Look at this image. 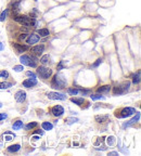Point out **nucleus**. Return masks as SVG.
Here are the masks:
<instances>
[{
  "mask_svg": "<svg viewBox=\"0 0 141 156\" xmlns=\"http://www.w3.org/2000/svg\"><path fill=\"white\" fill-rule=\"evenodd\" d=\"M66 84H68L66 78L64 77L62 74H56V75L53 76L52 80H51V88L61 90V89H64V88H65Z\"/></svg>",
  "mask_w": 141,
  "mask_h": 156,
  "instance_id": "1",
  "label": "nucleus"
},
{
  "mask_svg": "<svg viewBox=\"0 0 141 156\" xmlns=\"http://www.w3.org/2000/svg\"><path fill=\"white\" fill-rule=\"evenodd\" d=\"M20 61L22 63V65H27L30 67H37V63H38V60H37V56L35 55H27V54H23L20 56Z\"/></svg>",
  "mask_w": 141,
  "mask_h": 156,
  "instance_id": "2",
  "label": "nucleus"
},
{
  "mask_svg": "<svg viewBox=\"0 0 141 156\" xmlns=\"http://www.w3.org/2000/svg\"><path fill=\"white\" fill-rule=\"evenodd\" d=\"M134 114H136V108L134 107H122L114 112V115L117 118H126Z\"/></svg>",
  "mask_w": 141,
  "mask_h": 156,
  "instance_id": "3",
  "label": "nucleus"
},
{
  "mask_svg": "<svg viewBox=\"0 0 141 156\" xmlns=\"http://www.w3.org/2000/svg\"><path fill=\"white\" fill-rule=\"evenodd\" d=\"M37 75L43 80H47L52 76V69L46 66H37Z\"/></svg>",
  "mask_w": 141,
  "mask_h": 156,
  "instance_id": "4",
  "label": "nucleus"
},
{
  "mask_svg": "<svg viewBox=\"0 0 141 156\" xmlns=\"http://www.w3.org/2000/svg\"><path fill=\"white\" fill-rule=\"evenodd\" d=\"M129 88H130V83H129V81H124L122 84L117 85L116 87H114L113 93H114L115 96H121V94L126 93V92L129 90Z\"/></svg>",
  "mask_w": 141,
  "mask_h": 156,
  "instance_id": "5",
  "label": "nucleus"
},
{
  "mask_svg": "<svg viewBox=\"0 0 141 156\" xmlns=\"http://www.w3.org/2000/svg\"><path fill=\"white\" fill-rule=\"evenodd\" d=\"M34 18H31L28 15H14L13 16V20L15 22L20 23L23 26H26V27H31V20Z\"/></svg>",
  "mask_w": 141,
  "mask_h": 156,
  "instance_id": "6",
  "label": "nucleus"
},
{
  "mask_svg": "<svg viewBox=\"0 0 141 156\" xmlns=\"http://www.w3.org/2000/svg\"><path fill=\"white\" fill-rule=\"evenodd\" d=\"M50 113L53 115L54 117H60L64 113V108L61 105H54L50 108Z\"/></svg>",
  "mask_w": 141,
  "mask_h": 156,
  "instance_id": "7",
  "label": "nucleus"
},
{
  "mask_svg": "<svg viewBox=\"0 0 141 156\" xmlns=\"http://www.w3.org/2000/svg\"><path fill=\"white\" fill-rule=\"evenodd\" d=\"M39 39H40V37L38 36L37 34H30V35H27L25 40H26L27 45L33 46V45H35V43H37V42L39 41Z\"/></svg>",
  "mask_w": 141,
  "mask_h": 156,
  "instance_id": "8",
  "label": "nucleus"
},
{
  "mask_svg": "<svg viewBox=\"0 0 141 156\" xmlns=\"http://www.w3.org/2000/svg\"><path fill=\"white\" fill-rule=\"evenodd\" d=\"M47 96L50 100H61V101H63L66 99V96H64L63 93H59V92H49Z\"/></svg>",
  "mask_w": 141,
  "mask_h": 156,
  "instance_id": "9",
  "label": "nucleus"
},
{
  "mask_svg": "<svg viewBox=\"0 0 141 156\" xmlns=\"http://www.w3.org/2000/svg\"><path fill=\"white\" fill-rule=\"evenodd\" d=\"M43 50H45V45H38V46H35L31 49V52L35 56H40L43 54Z\"/></svg>",
  "mask_w": 141,
  "mask_h": 156,
  "instance_id": "10",
  "label": "nucleus"
},
{
  "mask_svg": "<svg viewBox=\"0 0 141 156\" xmlns=\"http://www.w3.org/2000/svg\"><path fill=\"white\" fill-rule=\"evenodd\" d=\"M37 84H38V81L36 78H27L22 83V86L25 88H33V87L37 86Z\"/></svg>",
  "mask_w": 141,
  "mask_h": 156,
  "instance_id": "11",
  "label": "nucleus"
},
{
  "mask_svg": "<svg viewBox=\"0 0 141 156\" xmlns=\"http://www.w3.org/2000/svg\"><path fill=\"white\" fill-rule=\"evenodd\" d=\"M14 98H15V101L18 103H23L26 100V92L23 90L16 91L14 94Z\"/></svg>",
  "mask_w": 141,
  "mask_h": 156,
  "instance_id": "12",
  "label": "nucleus"
},
{
  "mask_svg": "<svg viewBox=\"0 0 141 156\" xmlns=\"http://www.w3.org/2000/svg\"><path fill=\"white\" fill-rule=\"evenodd\" d=\"M12 47L15 49L16 53H23V52H25V51L28 50V46H26V45H21V43H15V42H13L12 43Z\"/></svg>",
  "mask_w": 141,
  "mask_h": 156,
  "instance_id": "13",
  "label": "nucleus"
},
{
  "mask_svg": "<svg viewBox=\"0 0 141 156\" xmlns=\"http://www.w3.org/2000/svg\"><path fill=\"white\" fill-rule=\"evenodd\" d=\"M109 118H110L109 115H96L94 116V120L99 124H104L106 121H109Z\"/></svg>",
  "mask_w": 141,
  "mask_h": 156,
  "instance_id": "14",
  "label": "nucleus"
},
{
  "mask_svg": "<svg viewBox=\"0 0 141 156\" xmlns=\"http://www.w3.org/2000/svg\"><path fill=\"white\" fill-rule=\"evenodd\" d=\"M71 102L75 103L76 105H78V106H83V104L86 102V100H85V98H77V96H73V98H71Z\"/></svg>",
  "mask_w": 141,
  "mask_h": 156,
  "instance_id": "15",
  "label": "nucleus"
},
{
  "mask_svg": "<svg viewBox=\"0 0 141 156\" xmlns=\"http://www.w3.org/2000/svg\"><path fill=\"white\" fill-rule=\"evenodd\" d=\"M11 10H12L13 16L18 14L20 11V1H13L11 3Z\"/></svg>",
  "mask_w": 141,
  "mask_h": 156,
  "instance_id": "16",
  "label": "nucleus"
},
{
  "mask_svg": "<svg viewBox=\"0 0 141 156\" xmlns=\"http://www.w3.org/2000/svg\"><path fill=\"white\" fill-rule=\"evenodd\" d=\"M20 149H21V145H20V144H13V145L8 146V147H7V151H8L9 153H16L18 151H20Z\"/></svg>",
  "mask_w": 141,
  "mask_h": 156,
  "instance_id": "17",
  "label": "nucleus"
},
{
  "mask_svg": "<svg viewBox=\"0 0 141 156\" xmlns=\"http://www.w3.org/2000/svg\"><path fill=\"white\" fill-rule=\"evenodd\" d=\"M98 93H109L111 91V86L110 85H104V86H101L100 88H98Z\"/></svg>",
  "mask_w": 141,
  "mask_h": 156,
  "instance_id": "18",
  "label": "nucleus"
},
{
  "mask_svg": "<svg viewBox=\"0 0 141 156\" xmlns=\"http://www.w3.org/2000/svg\"><path fill=\"white\" fill-rule=\"evenodd\" d=\"M37 34L39 37H48L50 35V31L48 28H40V29H38Z\"/></svg>",
  "mask_w": 141,
  "mask_h": 156,
  "instance_id": "19",
  "label": "nucleus"
},
{
  "mask_svg": "<svg viewBox=\"0 0 141 156\" xmlns=\"http://www.w3.org/2000/svg\"><path fill=\"white\" fill-rule=\"evenodd\" d=\"M23 127V121L22 120H15L14 123L12 124V128H13V130H18V129H21Z\"/></svg>",
  "mask_w": 141,
  "mask_h": 156,
  "instance_id": "20",
  "label": "nucleus"
},
{
  "mask_svg": "<svg viewBox=\"0 0 141 156\" xmlns=\"http://www.w3.org/2000/svg\"><path fill=\"white\" fill-rule=\"evenodd\" d=\"M41 127H43V130H52L53 125L51 123H49V121H43V124H41Z\"/></svg>",
  "mask_w": 141,
  "mask_h": 156,
  "instance_id": "21",
  "label": "nucleus"
},
{
  "mask_svg": "<svg viewBox=\"0 0 141 156\" xmlns=\"http://www.w3.org/2000/svg\"><path fill=\"white\" fill-rule=\"evenodd\" d=\"M40 63L43 64V65H47V64H49L50 63V56L48 54H46V55H43L41 56V59H40Z\"/></svg>",
  "mask_w": 141,
  "mask_h": 156,
  "instance_id": "22",
  "label": "nucleus"
},
{
  "mask_svg": "<svg viewBox=\"0 0 141 156\" xmlns=\"http://www.w3.org/2000/svg\"><path fill=\"white\" fill-rule=\"evenodd\" d=\"M8 14H9V9H6V10H3L2 12L0 13V22L6 21V18H8Z\"/></svg>",
  "mask_w": 141,
  "mask_h": 156,
  "instance_id": "23",
  "label": "nucleus"
},
{
  "mask_svg": "<svg viewBox=\"0 0 141 156\" xmlns=\"http://www.w3.org/2000/svg\"><path fill=\"white\" fill-rule=\"evenodd\" d=\"M13 86L12 83H8V81H2L0 83V89H8V88H11Z\"/></svg>",
  "mask_w": 141,
  "mask_h": 156,
  "instance_id": "24",
  "label": "nucleus"
},
{
  "mask_svg": "<svg viewBox=\"0 0 141 156\" xmlns=\"http://www.w3.org/2000/svg\"><path fill=\"white\" fill-rule=\"evenodd\" d=\"M136 113H137V112H136ZM139 119H140V113H137V116H136L135 118H132V119H131L130 121H129L128 124H125V125H124V127L130 126L131 124H135V123H137V121H138Z\"/></svg>",
  "mask_w": 141,
  "mask_h": 156,
  "instance_id": "25",
  "label": "nucleus"
},
{
  "mask_svg": "<svg viewBox=\"0 0 141 156\" xmlns=\"http://www.w3.org/2000/svg\"><path fill=\"white\" fill-rule=\"evenodd\" d=\"M38 126V124H37L36 121H33V123H30V124H27L26 126H25V129L28 131V130H33L34 128H36Z\"/></svg>",
  "mask_w": 141,
  "mask_h": 156,
  "instance_id": "26",
  "label": "nucleus"
},
{
  "mask_svg": "<svg viewBox=\"0 0 141 156\" xmlns=\"http://www.w3.org/2000/svg\"><path fill=\"white\" fill-rule=\"evenodd\" d=\"M68 93L71 96H76L79 93V89H76V88H68Z\"/></svg>",
  "mask_w": 141,
  "mask_h": 156,
  "instance_id": "27",
  "label": "nucleus"
},
{
  "mask_svg": "<svg viewBox=\"0 0 141 156\" xmlns=\"http://www.w3.org/2000/svg\"><path fill=\"white\" fill-rule=\"evenodd\" d=\"M139 83H140V72L137 73V75H135L132 78V84L134 85H138Z\"/></svg>",
  "mask_w": 141,
  "mask_h": 156,
  "instance_id": "28",
  "label": "nucleus"
},
{
  "mask_svg": "<svg viewBox=\"0 0 141 156\" xmlns=\"http://www.w3.org/2000/svg\"><path fill=\"white\" fill-rule=\"evenodd\" d=\"M90 98H91V100H93V101H96V100H102V99H104V96H101L100 93H97V94H91V96H90Z\"/></svg>",
  "mask_w": 141,
  "mask_h": 156,
  "instance_id": "29",
  "label": "nucleus"
},
{
  "mask_svg": "<svg viewBox=\"0 0 141 156\" xmlns=\"http://www.w3.org/2000/svg\"><path fill=\"white\" fill-rule=\"evenodd\" d=\"M13 137H14V136H13L11 132H6V133L3 134V138H5L6 141H10V140H12Z\"/></svg>",
  "mask_w": 141,
  "mask_h": 156,
  "instance_id": "30",
  "label": "nucleus"
},
{
  "mask_svg": "<svg viewBox=\"0 0 141 156\" xmlns=\"http://www.w3.org/2000/svg\"><path fill=\"white\" fill-rule=\"evenodd\" d=\"M9 73L7 72L6 69H2V71H0V78H5V79H7V78H9Z\"/></svg>",
  "mask_w": 141,
  "mask_h": 156,
  "instance_id": "31",
  "label": "nucleus"
},
{
  "mask_svg": "<svg viewBox=\"0 0 141 156\" xmlns=\"http://www.w3.org/2000/svg\"><path fill=\"white\" fill-rule=\"evenodd\" d=\"M106 142H108L109 145H114V143H115V137H113V136L109 137V138L106 139Z\"/></svg>",
  "mask_w": 141,
  "mask_h": 156,
  "instance_id": "32",
  "label": "nucleus"
},
{
  "mask_svg": "<svg viewBox=\"0 0 141 156\" xmlns=\"http://www.w3.org/2000/svg\"><path fill=\"white\" fill-rule=\"evenodd\" d=\"M65 121H66V124H68V125H71V124H73V123H76V121H79V120L77 119V118H73V117H68V118H66V119H65Z\"/></svg>",
  "mask_w": 141,
  "mask_h": 156,
  "instance_id": "33",
  "label": "nucleus"
},
{
  "mask_svg": "<svg viewBox=\"0 0 141 156\" xmlns=\"http://www.w3.org/2000/svg\"><path fill=\"white\" fill-rule=\"evenodd\" d=\"M65 67V64H64V61H60V63L58 64V66H56V69L58 71H61V69H63Z\"/></svg>",
  "mask_w": 141,
  "mask_h": 156,
  "instance_id": "34",
  "label": "nucleus"
},
{
  "mask_svg": "<svg viewBox=\"0 0 141 156\" xmlns=\"http://www.w3.org/2000/svg\"><path fill=\"white\" fill-rule=\"evenodd\" d=\"M24 68H23V65H15L13 67V71H15V72H22Z\"/></svg>",
  "mask_w": 141,
  "mask_h": 156,
  "instance_id": "35",
  "label": "nucleus"
},
{
  "mask_svg": "<svg viewBox=\"0 0 141 156\" xmlns=\"http://www.w3.org/2000/svg\"><path fill=\"white\" fill-rule=\"evenodd\" d=\"M101 63H102V60H101V59H98V60H97L96 62H94V63H93V64H92V67H93V68H96V67H98V66L100 65Z\"/></svg>",
  "mask_w": 141,
  "mask_h": 156,
  "instance_id": "36",
  "label": "nucleus"
},
{
  "mask_svg": "<svg viewBox=\"0 0 141 156\" xmlns=\"http://www.w3.org/2000/svg\"><path fill=\"white\" fill-rule=\"evenodd\" d=\"M26 37H27V34H21V35H20V37H18V40H20V41H24L25 39H26Z\"/></svg>",
  "mask_w": 141,
  "mask_h": 156,
  "instance_id": "37",
  "label": "nucleus"
},
{
  "mask_svg": "<svg viewBox=\"0 0 141 156\" xmlns=\"http://www.w3.org/2000/svg\"><path fill=\"white\" fill-rule=\"evenodd\" d=\"M26 76H28V77H31V78H37L36 74L33 72H26Z\"/></svg>",
  "mask_w": 141,
  "mask_h": 156,
  "instance_id": "38",
  "label": "nucleus"
},
{
  "mask_svg": "<svg viewBox=\"0 0 141 156\" xmlns=\"http://www.w3.org/2000/svg\"><path fill=\"white\" fill-rule=\"evenodd\" d=\"M7 117H8V115L5 114V113H0V121L3 119H6Z\"/></svg>",
  "mask_w": 141,
  "mask_h": 156,
  "instance_id": "39",
  "label": "nucleus"
},
{
  "mask_svg": "<svg viewBox=\"0 0 141 156\" xmlns=\"http://www.w3.org/2000/svg\"><path fill=\"white\" fill-rule=\"evenodd\" d=\"M35 133H37V134H40V136H43V131H40V130H37V131H35Z\"/></svg>",
  "mask_w": 141,
  "mask_h": 156,
  "instance_id": "40",
  "label": "nucleus"
},
{
  "mask_svg": "<svg viewBox=\"0 0 141 156\" xmlns=\"http://www.w3.org/2000/svg\"><path fill=\"white\" fill-rule=\"evenodd\" d=\"M118 153H116V152H111V153H109V155H117Z\"/></svg>",
  "mask_w": 141,
  "mask_h": 156,
  "instance_id": "41",
  "label": "nucleus"
},
{
  "mask_svg": "<svg viewBox=\"0 0 141 156\" xmlns=\"http://www.w3.org/2000/svg\"><path fill=\"white\" fill-rule=\"evenodd\" d=\"M38 139H40V138H39V137H34V138H33V140H34V141H37Z\"/></svg>",
  "mask_w": 141,
  "mask_h": 156,
  "instance_id": "42",
  "label": "nucleus"
},
{
  "mask_svg": "<svg viewBox=\"0 0 141 156\" xmlns=\"http://www.w3.org/2000/svg\"><path fill=\"white\" fill-rule=\"evenodd\" d=\"M3 49V46H2V43H0V50H2Z\"/></svg>",
  "mask_w": 141,
  "mask_h": 156,
  "instance_id": "43",
  "label": "nucleus"
},
{
  "mask_svg": "<svg viewBox=\"0 0 141 156\" xmlns=\"http://www.w3.org/2000/svg\"><path fill=\"white\" fill-rule=\"evenodd\" d=\"M0 107H2V103L0 102Z\"/></svg>",
  "mask_w": 141,
  "mask_h": 156,
  "instance_id": "44",
  "label": "nucleus"
},
{
  "mask_svg": "<svg viewBox=\"0 0 141 156\" xmlns=\"http://www.w3.org/2000/svg\"><path fill=\"white\" fill-rule=\"evenodd\" d=\"M35 1H36V0H35Z\"/></svg>",
  "mask_w": 141,
  "mask_h": 156,
  "instance_id": "45",
  "label": "nucleus"
}]
</instances>
